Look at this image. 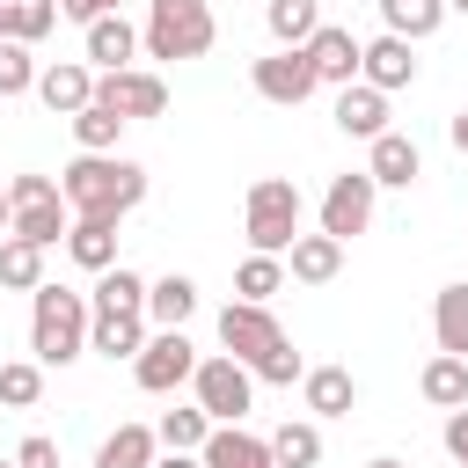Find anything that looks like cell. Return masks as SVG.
<instances>
[{"instance_id":"obj_1","label":"cell","mask_w":468,"mask_h":468,"mask_svg":"<svg viewBox=\"0 0 468 468\" xmlns=\"http://www.w3.org/2000/svg\"><path fill=\"white\" fill-rule=\"evenodd\" d=\"M58 190H66L73 219H124L146 197V168L124 161V154H80V161L58 168Z\"/></svg>"},{"instance_id":"obj_2","label":"cell","mask_w":468,"mask_h":468,"mask_svg":"<svg viewBox=\"0 0 468 468\" xmlns=\"http://www.w3.org/2000/svg\"><path fill=\"white\" fill-rule=\"evenodd\" d=\"M88 329H95L88 292H73V285H37L29 292V351H37V366H73L88 351Z\"/></svg>"},{"instance_id":"obj_3","label":"cell","mask_w":468,"mask_h":468,"mask_svg":"<svg viewBox=\"0 0 468 468\" xmlns=\"http://www.w3.org/2000/svg\"><path fill=\"white\" fill-rule=\"evenodd\" d=\"M212 37H219L212 0H146V29H139L146 58H205Z\"/></svg>"},{"instance_id":"obj_4","label":"cell","mask_w":468,"mask_h":468,"mask_svg":"<svg viewBox=\"0 0 468 468\" xmlns=\"http://www.w3.org/2000/svg\"><path fill=\"white\" fill-rule=\"evenodd\" d=\"M300 183L292 176H256L249 183V249H263V256H285L292 241H300Z\"/></svg>"},{"instance_id":"obj_5","label":"cell","mask_w":468,"mask_h":468,"mask_svg":"<svg viewBox=\"0 0 468 468\" xmlns=\"http://www.w3.org/2000/svg\"><path fill=\"white\" fill-rule=\"evenodd\" d=\"M7 205H15V227H7V234L37 241V249L66 241V227H73V219H66L73 205H66V190H58L51 176H15V183H7Z\"/></svg>"},{"instance_id":"obj_6","label":"cell","mask_w":468,"mask_h":468,"mask_svg":"<svg viewBox=\"0 0 468 468\" xmlns=\"http://www.w3.org/2000/svg\"><path fill=\"white\" fill-rule=\"evenodd\" d=\"M190 388H197V410H205L212 424H241V417H249V402H256V373H249L234 351H212V358H197Z\"/></svg>"},{"instance_id":"obj_7","label":"cell","mask_w":468,"mask_h":468,"mask_svg":"<svg viewBox=\"0 0 468 468\" xmlns=\"http://www.w3.org/2000/svg\"><path fill=\"white\" fill-rule=\"evenodd\" d=\"M219 344L256 373V366L285 344V329H278V314H271L263 300H234V307H219Z\"/></svg>"},{"instance_id":"obj_8","label":"cell","mask_w":468,"mask_h":468,"mask_svg":"<svg viewBox=\"0 0 468 468\" xmlns=\"http://www.w3.org/2000/svg\"><path fill=\"white\" fill-rule=\"evenodd\" d=\"M197 373V351H190V336L183 329H154L146 336V351L132 358V380L146 388V395H168V388H183Z\"/></svg>"},{"instance_id":"obj_9","label":"cell","mask_w":468,"mask_h":468,"mask_svg":"<svg viewBox=\"0 0 468 468\" xmlns=\"http://www.w3.org/2000/svg\"><path fill=\"white\" fill-rule=\"evenodd\" d=\"M249 80H256V95H263V102H278V110H300V102H307V95L322 88L300 44H285V51H271V58H256V66H249Z\"/></svg>"},{"instance_id":"obj_10","label":"cell","mask_w":468,"mask_h":468,"mask_svg":"<svg viewBox=\"0 0 468 468\" xmlns=\"http://www.w3.org/2000/svg\"><path fill=\"white\" fill-rule=\"evenodd\" d=\"M95 102H110L124 124L132 117H161L168 110V80L146 73V66H117V73H95Z\"/></svg>"},{"instance_id":"obj_11","label":"cell","mask_w":468,"mask_h":468,"mask_svg":"<svg viewBox=\"0 0 468 468\" xmlns=\"http://www.w3.org/2000/svg\"><path fill=\"white\" fill-rule=\"evenodd\" d=\"M373 176L366 168H351V176H329V190H322V234H336V241H351V234H366L373 227Z\"/></svg>"},{"instance_id":"obj_12","label":"cell","mask_w":468,"mask_h":468,"mask_svg":"<svg viewBox=\"0 0 468 468\" xmlns=\"http://www.w3.org/2000/svg\"><path fill=\"white\" fill-rule=\"evenodd\" d=\"M300 51H307L314 80H329V88H351V80H358V51H366V44H358L351 29H336V22H322V29H314Z\"/></svg>"},{"instance_id":"obj_13","label":"cell","mask_w":468,"mask_h":468,"mask_svg":"<svg viewBox=\"0 0 468 468\" xmlns=\"http://www.w3.org/2000/svg\"><path fill=\"white\" fill-rule=\"evenodd\" d=\"M37 95H44L51 117H73V110L95 102V66H80V58H51V66L37 73Z\"/></svg>"},{"instance_id":"obj_14","label":"cell","mask_w":468,"mask_h":468,"mask_svg":"<svg viewBox=\"0 0 468 468\" xmlns=\"http://www.w3.org/2000/svg\"><path fill=\"white\" fill-rule=\"evenodd\" d=\"M358 80H373L380 95H395V88H410L417 80V58H410V37H373L366 51H358Z\"/></svg>"},{"instance_id":"obj_15","label":"cell","mask_w":468,"mask_h":468,"mask_svg":"<svg viewBox=\"0 0 468 468\" xmlns=\"http://www.w3.org/2000/svg\"><path fill=\"white\" fill-rule=\"evenodd\" d=\"M336 132H344V139H380V132H388V95H380L373 80L336 88Z\"/></svg>"},{"instance_id":"obj_16","label":"cell","mask_w":468,"mask_h":468,"mask_svg":"<svg viewBox=\"0 0 468 468\" xmlns=\"http://www.w3.org/2000/svg\"><path fill=\"white\" fill-rule=\"evenodd\" d=\"M197 461H205V468H278V461H271V439H256V431H241V424H212V439L197 446Z\"/></svg>"},{"instance_id":"obj_17","label":"cell","mask_w":468,"mask_h":468,"mask_svg":"<svg viewBox=\"0 0 468 468\" xmlns=\"http://www.w3.org/2000/svg\"><path fill=\"white\" fill-rule=\"evenodd\" d=\"M366 146H373V161H366V176H373V183L410 190V183L424 176V154H417V139H410V132H380V139H366Z\"/></svg>"},{"instance_id":"obj_18","label":"cell","mask_w":468,"mask_h":468,"mask_svg":"<svg viewBox=\"0 0 468 468\" xmlns=\"http://www.w3.org/2000/svg\"><path fill=\"white\" fill-rule=\"evenodd\" d=\"M336 271H344V241L336 234H300L285 249V278H300V285H329Z\"/></svg>"},{"instance_id":"obj_19","label":"cell","mask_w":468,"mask_h":468,"mask_svg":"<svg viewBox=\"0 0 468 468\" xmlns=\"http://www.w3.org/2000/svg\"><path fill=\"white\" fill-rule=\"evenodd\" d=\"M88 351H102V358H139V351H146V307L95 314V329H88Z\"/></svg>"},{"instance_id":"obj_20","label":"cell","mask_w":468,"mask_h":468,"mask_svg":"<svg viewBox=\"0 0 468 468\" xmlns=\"http://www.w3.org/2000/svg\"><path fill=\"white\" fill-rule=\"evenodd\" d=\"M132 51H139V29L124 22V7H117V15H102V22H88V66H95V73L132 66Z\"/></svg>"},{"instance_id":"obj_21","label":"cell","mask_w":468,"mask_h":468,"mask_svg":"<svg viewBox=\"0 0 468 468\" xmlns=\"http://www.w3.org/2000/svg\"><path fill=\"white\" fill-rule=\"evenodd\" d=\"M190 314H197V285H190L183 271H168V278L146 285V322H154V329H183Z\"/></svg>"},{"instance_id":"obj_22","label":"cell","mask_w":468,"mask_h":468,"mask_svg":"<svg viewBox=\"0 0 468 468\" xmlns=\"http://www.w3.org/2000/svg\"><path fill=\"white\" fill-rule=\"evenodd\" d=\"M300 395H307V410H314V417H351V402H358V380H351L344 366H307Z\"/></svg>"},{"instance_id":"obj_23","label":"cell","mask_w":468,"mask_h":468,"mask_svg":"<svg viewBox=\"0 0 468 468\" xmlns=\"http://www.w3.org/2000/svg\"><path fill=\"white\" fill-rule=\"evenodd\" d=\"M66 256L80 271H110L117 263V219H73L66 227Z\"/></svg>"},{"instance_id":"obj_24","label":"cell","mask_w":468,"mask_h":468,"mask_svg":"<svg viewBox=\"0 0 468 468\" xmlns=\"http://www.w3.org/2000/svg\"><path fill=\"white\" fill-rule=\"evenodd\" d=\"M431 336H439V351L468 358V285H439V300H431Z\"/></svg>"},{"instance_id":"obj_25","label":"cell","mask_w":468,"mask_h":468,"mask_svg":"<svg viewBox=\"0 0 468 468\" xmlns=\"http://www.w3.org/2000/svg\"><path fill=\"white\" fill-rule=\"evenodd\" d=\"M154 446H161V431H146V424H117V431L102 439L95 468H154Z\"/></svg>"},{"instance_id":"obj_26","label":"cell","mask_w":468,"mask_h":468,"mask_svg":"<svg viewBox=\"0 0 468 468\" xmlns=\"http://www.w3.org/2000/svg\"><path fill=\"white\" fill-rule=\"evenodd\" d=\"M51 22H58V0H0V37H7V44L51 37Z\"/></svg>"},{"instance_id":"obj_27","label":"cell","mask_w":468,"mask_h":468,"mask_svg":"<svg viewBox=\"0 0 468 468\" xmlns=\"http://www.w3.org/2000/svg\"><path fill=\"white\" fill-rule=\"evenodd\" d=\"M88 307H95V314L146 307V278H139V271H124V263H110V271H95V292H88Z\"/></svg>"},{"instance_id":"obj_28","label":"cell","mask_w":468,"mask_h":468,"mask_svg":"<svg viewBox=\"0 0 468 468\" xmlns=\"http://www.w3.org/2000/svg\"><path fill=\"white\" fill-rule=\"evenodd\" d=\"M0 285H7V292H37V285H44V249L22 241V234H7V241H0Z\"/></svg>"},{"instance_id":"obj_29","label":"cell","mask_w":468,"mask_h":468,"mask_svg":"<svg viewBox=\"0 0 468 468\" xmlns=\"http://www.w3.org/2000/svg\"><path fill=\"white\" fill-rule=\"evenodd\" d=\"M380 22H388L395 37H410V44H424V37L446 22V0H380Z\"/></svg>"},{"instance_id":"obj_30","label":"cell","mask_w":468,"mask_h":468,"mask_svg":"<svg viewBox=\"0 0 468 468\" xmlns=\"http://www.w3.org/2000/svg\"><path fill=\"white\" fill-rule=\"evenodd\" d=\"M66 124H73L80 154H117V132H124V117H117L110 102H88V110H73Z\"/></svg>"},{"instance_id":"obj_31","label":"cell","mask_w":468,"mask_h":468,"mask_svg":"<svg viewBox=\"0 0 468 468\" xmlns=\"http://www.w3.org/2000/svg\"><path fill=\"white\" fill-rule=\"evenodd\" d=\"M234 292L271 307V292H285V256H263V249H249V256H241V271H234Z\"/></svg>"},{"instance_id":"obj_32","label":"cell","mask_w":468,"mask_h":468,"mask_svg":"<svg viewBox=\"0 0 468 468\" xmlns=\"http://www.w3.org/2000/svg\"><path fill=\"white\" fill-rule=\"evenodd\" d=\"M424 402H439V410H461V402H468V358L439 351V358L424 366Z\"/></svg>"},{"instance_id":"obj_33","label":"cell","mask_w":468,"mask_h":468,"mask_svg":"<svg viewBox=\"0 0 468 468\" xmlns=\"http://www.w3.org/2000/svg\"><path fill=\"white\" fill-rule=\"evenodd\" d=\"M263 22H271V37H278V44H307V37L322 29V7H314V0H271V7H263Z\"/></svg>"},{"instance_id":"obj_34","label":"cell","mask_w":468,"mask_h":468,"mask_svg":"<svg viewBox=\"0 0 468 468\" xmlns=\"http://www.w3.org/2000/svg\"><path fill=\"white\" fill-rule=\"evenodd\" d=\"M154 431H161V446H168V453H197V446L212 439V417H205V410L190 402V410H168V417H161Z\"/></svg>"},{"instance_id":"obj_35","label":"cell","mask_w":468,"mask_h":468,"mask_svg":"<svg viewBox=\"0 0 468 468\" xmlns=\"http://www.w3.org/2000/svg\"><path fill=\"white\" fill-rule=\"evenodd\" d=\"M271 461L278 468H314L322 461V431L314 424H278L271 431Z\"/></svg>"},{"instance_id":"obj_36","label":"cell","mask_w":468,"mask_h":468,"mask_svg":"<svg viewBox=\"0 0 468 468\" xmlns=\"http://www.w3.org/2000/svg\"><path fill=\"white\" fill-rule=\"evenodd\" d=\"M37 395H44V366L37 358H7L0 366V402L7 410H37Z\"/></svg>"},{"instance_id":"obj_37","label":"cell","mask_w":468,"mask_h":468,"mask_svg":"<svg viewBox=\"0 0 468 468\" xmlns=\"http://www.w3.org/2000/svg\"><path fill=\"white\" fill-rule=\"evenodd\" d=\"M37 58H29V44H7L0 37V95H37Z\"/></svg>"},{"instance_id":"obj_38","label":"cell","mask_w":468,"mask_h":468,"mask_svg":"<svg viewBox=\"0 0 468 468\" xmlns=\"http://www.w3.org/2000/svg\"><path fill=\"white\" fill-rule=\"evenodd\" d=\"M256 380H271V388H292V380H307V358H300L292 344H278V351L256 366Z\"/></svg>"},{"instance_id":"obj_39","label":"cell","mask_w":468,"mask_h":468,"mask_svg":"<svg viewBox=\"0 0 468 468\" xmlns=\"http://www.w3.org/2000/svg\"><path fill=\"white\" fill-rule=\"evenodd\" d=\"M15 461H22V468H58V439H44V431H29V439L15 446Z\"/></svg>"},{"instance_id":"obj_40","label":"cell","mask_w":468,"mask_h":468,"mask_svg":"<svg viewBox=\"0 0 468 468\" xmlns=\"http://www.w3.org/2000/svg\"><path fill=\"white\" fill-rule=\"evenodd\" d=\"M117 7H124V0H58V15H73L80 29H88V22H102V15H117Z\"/></svg>"},{"instance_id":"obj_41","label":"cell","mask_w":468,"mask_h":468,"mask_svg":"<svg viewBox=\"0 0 468 468\" xmlns=\"http://www.w3.org/2000/svg\"><path fill=\"white\" fill-rule=\"evenodd\" d=\"M446 453H453V468H468V402L446 417Z\"/></svg>"},{"instance_id":"obj_42","label":"cell","mask_w":468,"mask_h":468,"mask_svg":"<svg viewBox=\"0 0 468 468\" xmlns=\"http://www.w3.org/2000/svg\"><path fill=\"white\" fill-rule=\"evenodd\" d=\"M446 139H453V154H468V110H453V124H446Z\"/></svg>"},{"instance_id":"obj_43","label":"cell","mask_w":468,"mask_h":468,"mask_svg":"<svg viewBox=\"0 0 468 468\" xmlns=\"http://www.w3.org/2000/svg\"><path fill=\"white\" fill-rule=\"evenodd\" d=\"M154 468H205L197 453H168V461H154Z\"/></svg>"},{"instance_id":"obj_44","label":"cell","mask_w":468,"mask_h":468,"mask_svg":"<svg viewBox=\"0 0 468 468\" xmlns=\"http://www.w3.org/2000/svg\"><path fill=\"white\" fill-rule=\"evenodd\" d=\"M0 227H15V205H7V183H0Z\"/></svg>"},{"instance_id":"obj_45","label":"cell","mask_w":468,"mask_h":468,"mask_svg":"<svg viewBox=\"0 0 468 468\" xmlns=\"http://www.w3.org/2000/svg\"><path fill=\"white\" fill-rule=\"evenodd\" d=\"M366 468H402V461H388V453H380V461H366Z\"/></svg>"},{"instance_id":"obj_46","label":"cell","mask_w":468,"mask_h":468,"mask_svg":"<svg viewBox=\"0 0 468 468\" xmlns=\"http://www.w3.org/2000/svg\"><path fill=\"white\" fill-rule=\"evenodd\" d=\"M446 7H461V15H468V0H446Z\"/></svg>"},{"instance_id":"obj_47","label":"cell","mask_w":468,"mask_h":468,"mask_svg":"<svg viewBox=\"0 0 468 468\" xmlns=\"http://www.w3.org/2000/svg\"><path fill=\"white\" fill-rule=\"evenodd\" d=\"M0 468H22V461H0Z\"/></svg>"}]
</instances>
